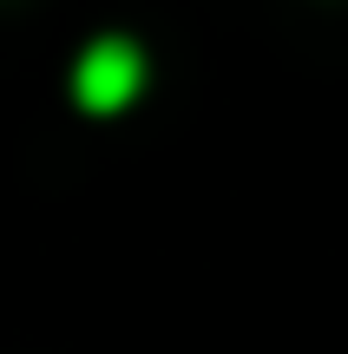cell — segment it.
Instances as JSON below:
<instances>
[{
  "mask_svg": "<svg viewBox=\"0 0 348 354\" xmlns=\"http://www.w3.org/2000/svg\"><path fill=\"white\" fill-rule=\"evenodd\" d=\"M138 92H145V53H138V39L105 33V39H92V46L79 53L73 99L86 105V112H125Z\"/></svg>",
  "mask_w": 348,
  "mask_h": 354,
  "instance_id": "obj_1",
  "label": "cell"
}]
</instances>
